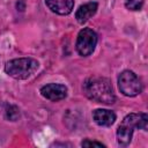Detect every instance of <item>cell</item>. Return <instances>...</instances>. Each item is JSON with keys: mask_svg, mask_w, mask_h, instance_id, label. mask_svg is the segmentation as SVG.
Instances as JSON below:
<instances>
[{"mask_svg": "<svg viewBox=\"0 0 148 148\" xmlns=\"http://www.w3.org/2000/svg\"><path fill=\"white\" fill-rule=\"evenodd\" d=\"M145 0H126L125 6L130 10H140L143 6Z\"/></svg>", "mask_w": 148, "mask_h": 148, "instance_id": "obj_10", "label": "cell"}, {"mask_svg": "<svg viewBox=\"0 0 148 148\" xmlns=\"http://www.w3.org/2000/svg\"><path fill=\"white\" fill-rule=\"evenodd\" d=\"M82 147H91V146H96V147H105V145H103L102 142H97V141H90V140H84L81 142Z\"/></svg>", "mask_w": 148, "mask_h": 148, "instance_id": "obj_12", "label": "cell"}, {"mask_svg": "<svg viewBox=\"0 0 148 148\" xmlns=\"http://www.w3.org/2000/svg\"><path fill=\"white\" fill-rule=\"evenodd\" d=\"M49 9L58 15H68L74 8V0H45Z\"/></svg>", "mask_w": 148, "mask_h": 148, "instance_id": "obj_7", "label": "cell"}, {"mask_svg": "<svg viewBox=\"0 0 148 148\" xmlns=\"http://www.w3.org/2000/svg\"><path fill=\"white\" fill-rule=\"evenodd\" d=\"M39 67L37 60L32 58H17L9 60L5 65V72L16 80H25L30 77Z\"/></svg>", "mask_w": 148, "mask_h": 148, "instance_id": "obj_3", "label": "cell"}, {"mask_svg": "<svg viewBox=\"0 0 148 148\" xmlns=\"http://www.w3.org/2000/svg\"><path fill=\"white\" fill-rule=\"evenodd\" d=\"M82 88L84 95L97 103L112 104L116 99L112 84L106 77L91 76L84 81Z\"/></svg>", "mask_w": 148, "mask_h": 148, "instance_id": "obj_1", "label": "cell"}, {"mask_svg": "<svg viewBox=\"0 0 148 148\" xmlns=\"http://www.w3.org/2000/svg\"><path fill=\"white\" fill-rule=\"evenodd\" d=\"M40 94L46 99L52 102H58L67 96V88L60 83H49L40 88Z\"/></svg>", "mask_w": 148, "mask_h": 148, "instance_id": "obj_6", "label": "cell"}, {"mask_svg": "<svg viewBox=\"0 0 148 148\" xmlns=\"http://www.w3.org/2000/svg\"><path fill=\"white\" fill-rule=\"evenodd\" d=\"M20 116V111L15 106V105H8L7 109H6V117L9 119V120H16L17 117Z\"/></svg>", "mask_w": 148, "mask_h": 148, "instance_id": "obj_11", "label": "cell"}, {"mask_svg": "<svg viewBox=\"0 0 148 148\" xmlns=\"http://www.w3.org/2000/svg\"><path fill=\"white\" fill-rule=\"evenodd\" d=\"M148 117L146 113H130L120 123L117 130V141L120 146L130 145L135 128L147 131Z\"/></svg>", "mask_w": 148, "mask_h": 148, "instance_id": "obj_2", "label": "cell"}, {"mask_svg": "<svg viewBox=\"0 0 148 148\" xmlns=\"http://www.w3.org/2000/svg\"><path fill=\"white\" fill-rule=\"evenodd\" d=\"M118 87L123 95L134 97L142 91V83L132 71H124L118 76Z\"/></svg>", "mask_w": 148, "mask_h": 148, "instance_id": "obj_4", "label": "cell"}, {"mask_svg": "<svg viewBox=\"0 0 148 148\" xmlns=\"http://www.w3.org/2000/svg\"><path fill=\"white\" fill-rule=\"evenodd\" d=\"M97 8H98V5H97V2H94V1H90V2H87L84 5H81L79 7V9L76 10V13H75L76 21L80 24L86 23L90 17H92L96 14Z\"/></svg>", "mask_w": 148, "mask_h": 148, "instance_id": "obj_8", "label": "cell"}, {"mask_svg": "<svg viewBox=\"0 0 148 148\" xmlns=\"http://www.w3.org/2000/svg\"><path fill=\"white\" fill-rule=\"evenodd\" d=\"M97 44V34L90 28H83L80 30L76 38V51L82 57L90 56Z\"/></svg>", "mask_w": 148, "mask_h": 148, "instance_id": "obj_5", "label": "cell"}, {"mask_svg": "<svg viewBox=\"0 0 148 148\" xmlns=\"http://www.w3.org/2000/svg\"><path fill=\"white\" fill-rule=\"evenodd\" d=\"M92 118L99 126H111L116 120V113L106 109H96L92 112Z\"/></svg>", "mask_w": 148, "mask_h": 148, "instance_id": "obj_9", "label": "cell"}]
</instances>
